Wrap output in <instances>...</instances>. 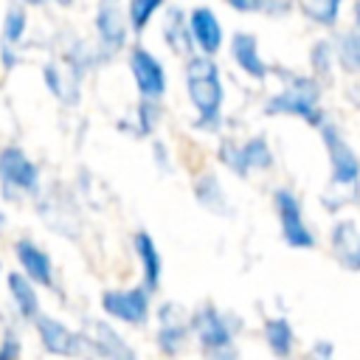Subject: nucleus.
<instances>
[{"label": "nucleus", "instance_id": "31", "mask_svg": "<svg viewBox=\"0 0 360 360\" xmlns=\"http://www.w3.org/2000/svg\"><path fill=\"white\" fill-rule=\"evenodd\" d=\"M217 160H219L228 172H233L236 177H248V169H245V160H242V143H236V141H231V138L219 141V146H217Z\"/></svg>", "mask_w": 360, "mask_h": 360}, {"label": "nucleus", "instance_id": "42", "mask_svg": "<svg viewBox=\"0 0 360 360\" xmlns=\"http://www.w3.org/2000/svg\"><path fill=\"white\" fill-rule=\"evenodd\" d=\"M84 360H98V357H90V354H87V357H84Z\"/></svg>", "mask_w": 360, "mask_h": 360}, {"label": "nucleus", "instance_id": "1", "mask_svg": "<svg viewBox=\"0 0 360 360\" xmlns=\"http://www.w3.org/2000/svg\"><path fill=\"white\" fill-rule=\"evenodd\" d=\"M321 141L329 160V186L323 188L321 202L326 205V211L338 214L340 208L360 202V158L349 146L340 127L332 121L321 127Z\"/></svg>", "mask_w": 360, "mask_h": 360}, {"label": "nucleus", "instance_id": "6", "mask_svg": "<svg viewBox=\"0 0 360 360\" xmlns=\"http://www.w3.org/2000/svg\"><path fill=\"white\" fill-rule=\"evenodd\" d=\"M273 211H276L284 245H290L295 250H312L318 245L312 228L304 219V205H301V200H298V194L292 188L281 186V188L273 191Z\"/></svg>", "mask_w": 360, "mask_h": 360}, {"label": "nucleus", "instance_id": "3", "mask_svg": "<svg viewBox=\"0 0 360 360\" xmlns=\"http://www.w3.org/2000/svg\"><path fill=\"white\" fill-rule=\"evenodd\" d=\"M321 96H323V87L315 76L290 73L284 79V87L278 93H273L262 110H264V115H290V118H301L312 129H321L326 124Z\"/></svg>", "mask_w": 360, "mask_h": 360}, {"label": "nucleus", "instance_id": "21", "mask_svg": "<svg viewBox=\"0 0 360 360\" xmlns=\"http://www.w3.org/2000/svg\"><path fill=\"white\" fill-rule=\"evenodd\" d=\"M194 200L200 208H205L214 217H228L231 214V200L219 183V177L214 172H202L194 180Z\"/></svg>", "mask_w": 360, "mask_h": 360}, {"label": "nucleus", "instance_id": "23", "mask_svg": "<svg viewBox=\"0 0 360 360\" xmlns=\"http://www.w3.org/2000/svg\"><path fill=\"white\" fill-rule=\"evenodd\" d=\"M262 332H264V343H267V349H270V354L276 360H290L292 357V352H295V329L284 315L267 318Z\"/></svg>", "mask_w": 360, "mask_h": 360}, {"label": "nucleus", "instance_id": "39", "mask_svg": "<svg viewBox=\"0 0 360 360\" xmlns=\"http://www.w3.org/2000/svg\"><path fill=\"white\" fill-rule=\"evenodd\" d=\"M20 3H25V6H45L48 0H20Z\"/></svg>", "mask_w": 360, "mask_h": 360}, {"label": "nucleus", "instance_id": "14", "mask_svg": "<svg viewBox=\"0 0 360 360\" xmlns=\"http://www.w3.org/2000/svg\"><path fill=\"white\" fill-rule=\"evenodd\" d=\"M329 248L338 264L349 273H360V222L346 217L338 219L329 231Z\"/></svg>", "mask_w": 360, "mask_h": 360}, {"label": "nucleus", "instance_id": "19", "mask_svg": "<svg viewBox=\"0 0 360 360\" xmlns=\"http://www.w3.org/2000/svg\"><path fill=\"white\" fill-rule=\"evenodd\" d=\"M132 250H135V259L141 262L143 287L155 292L160 287V278H163V259H160V250H158L155 239L146 231H135L132 233Z\"/></svg>", "mask_w": 360, "mask_h": 360}, {"label": "nucleus", "instance_id": "8", "mask_svg": "<svg viewBox=\"0 0 360 360\" xmlns=\"http://www.w3.org/2000/svg\"><path fill=\"white\" fill-rule=\"evenodd\" d=\"M101 312L110 321H121L127 326H143L152 315V290H146L143 284L104 290L101 292Z\"/></svg>", "mask_w": 360, "mask_h": 360}, {"label": "nucleus", "instance_id": "43", "mask_svg": "<svg viewBox=\"0 0 360 360\" xmlns=\"http://www.w3.org/2000/svg\"><path fill=\"white\" fill-rule=\"evenodd\" d=\"M0 270H3V262H0Z\"/></svg>", "mask_w": 360, "mask_h": 360}, {"label": "nucleus", "instance_id": "11", "mask_svg": "<svg viewBox=\"0 0 360 360\" xmlns=\"http://www.w3.org/2000/svg\"><path fill=\"white\" fill-rule=\"evenodd\" d=\"M127 62H129L135 90L146 98H163V93H166V68H163V62L143 45L129 48Z\"/></svg>", "mask_w": 360, "mask_h": 360}, {"label": "nucleus", "instance_id": "35", "mask_svg": "<svg viewBox=\"0 0 360 360\" xmlns=\"http://www.w3.org/2000/svg\"><path fill=\"white\" fill-rule=\"evenodd\" d=\"M152 160H155V166L160 172H172V158H169V149H166L163 141H155L152 143Z\"/></svg>", "mask_w": 360, "mask_h": 360}, {"label": "nucleus", "instance_id": "2", "mask_svg": "<svg viewBox=\"0 0 360 360\" xmlns=\"http://www.w3.org/2000/svg\"><path fill=\"white\" fill-rule=\"evenodd\" d=\"M186 93L194 107V129L217 132L222 127L225 87H222V73L214 56L194 53L186 59Z\"/></svg>", "mask_w": 360, "mask_h": 360}, {"label": "nucleus", "instance_id": "5", "mask_svg": "<svg viewBox=\"0 0 360 360\" xmlns=\"http://www.w3.org/2000/svg\"><path fill=\"white\" fill-rule=\"evenodd\" d=\"M39 166L31 160V155L17 146L8 143L0 149V191L6 200H22V197H37L39 188Z\"/></svg>", "mask_w": 360, "mask_h": 360}, {"label": "nucleus", "instance_id": "38", "mask_svg": "<svg viewBox=\"0 0 360 360\" xmlns=\"http://www.w3.org/2000/svg\"><path fill=\"white\" fill-rule=\"evenodd\" d=\"M352 25L360 31V0H354V11H352Z\"/></svg>", "mask_w": 360, "mask_h": 360}, {"label": "nucleus", "instance_id": "26", "mask_svg": "<svg viewBox=\"0 0 360 360\" xmlns=\"http://www.w3.org/2000/svg\"><path fill=\"white\" fill-rule=\"evenodd\" d=\"M242 160H245V169L248 174L250 172H267L273 169L276 158H273V149H270V141L267 135H250L248 141H242Z\"/></svg>", "mask_w": 360, "mask_h": 360}, {"label": "nucleus", "instance_id": "15", "mask_svg": "<svg viewBox=\"0 0 360 360\" xmlns=\"http://www.w3.org/2000/svg\"><path fill=\"white\" fill-rule=\"evenodd\" d=\"M188 25H191V37H194L197 53L217 56L219 48H222L225 31H222V22H219V17L214 14V8H208V6H194V8L188 11Z\"/></svg>", "mask_w": 360, "mask_h": 360}, {"label": "nucleus", "instance_id": "37", "mask_svg": "<svg viewBox=\"0 0 360 360\" xmlns=\"http://www.w3.org/2000/svg\"><path fill=\"white\" fill-rule=\"evenodd\" d=\"M349 98L354 101V107H360V79L352 84V90H349Z\"/></svg>", "mask_w": 360, "mask_h": 360}, {"label": "nucleus", "instance_id": "22", "mask_svg": "<svg viewBox=\"0 0 360 360\" xmlns=\"http://www.w3.org/2000/svg\"><path fill=\"white\" fill-rule=\"evenodd\" d=\"M8 295L14 301V309L22 321H37L42 315L37 284L25 273H8Z\"/></svg>", "mask_w": 360, "mask_h": 360}, {"label": "nucleus", "instance_id": "13", "mask_svg": "<svg viewBox=\"0 0 360 360\" xmlns=\"http://www.w3.org/2000/svg\"><path fill=\"white\" fill-rule=\"evenodd\" d=\"M90 354L98 360H138L132 343L110 323V321H87Z\"/></svg>", "mask_w": 360, "mask_h": 360}, {"label": "nucleus", "instance_id": "36", "mask_svg": "<svg viewBox=\"0 0 360 360\" xmlns=\"http://www.w3.org/2000/svg\"><path fill=\"white\" fill-rule=\"evenodd\" d=\"M222 3L231 6L239 14H256V11H262V0H222Z\"/></svg>", "mask_w": 360, "mask_h": 360}, {"label": "nucleus", "instance_id": "7", "mask_svg": "<svg viewBox=\"0 0 360 360\" xmlns=\"http://www.w3.org/2000/svg\"><path fill=\"white\" fill-rule=\"evenodd\" d=\"M39 346L51 354V357H62V360H84L90 354V338L87 332H76L68 323H62L53 315H39L34 321Z\"/></svg>", "mask_w": 360, "mask_h": 360}, {"label": "nucleus", "instance_id": "12", "mask_svg": "<svg viewBox=\"0 0 360 360\" xmlns=\"http://www.w3.org/2000/svg\"><path fill=\"white\" fill-rule=\"evenodd\" d=\"M37 214L56 233L76 239V233H79V217H76V205L68 200L65 191H45V194L39 191L37 194Z\"/></svg>", "mask_w": 360, "mask_h": 360}, {"label": "nucleus", "instance_id": "33", "mask_svg": "<svg viewBox=\"0 0 360 360\" xmlns=\"http://www.w3.org/2000/svg\"><path fill=\"white\" fill-rule=\"evenodd\" d=\"M335 357V343L332 340H315L309 349H307V360H332Z\"/></svg>", "mask_w": 360, "mask_h": 360}, {"label": "nucleus", "instance_id": "10", "mask_svg": "<svg viewBox=\"0 0 360 360\" xmlns=\"http://www.w3.org/2000/svg\"><path fill=\"white\" fill-rule=\"evenodd\" d=\"M188 338H191V312H186L177 301H163L158 307V332H155V343L160 354L180 357Z\"/></svg>", "mask_w": 360, "mask_h": 360}, {"label": "nucleus", "instance_id": "18", "mask_svg": "<svg viewBox=\"0 0 360 360\" xmlns=\"http://www.w3.org/2000/svg\"><path fill=\"white\" fill-rule=\"evenodd\" d=\"M160 31H163V42L169 45V51H174L177 56L188 59L194 56L197 45H194V37H191V25H188V14L177 6L166 8L163 14V22H160Z\"/></svg>", "mask_w": 360, "mask_h": 360}, {"label": "nucleus", "instance_id": "20", "mask_svg": "<svg viewBox=\"0 0 360 360\" xmlns=\"http://www.w3.org/2000/svg\"><path fill=\"white\" fill-rule=\"evenodd\" d=\"M160 118H163L160 98L141 96V101L135 104V110L129 112V118H121L118 121V129L127 132V135H132V138H149V135H155Z\"/></svg>", "mask_w": 360, "mask_h": 360}, {"label": "nucleus", "instance_id": "29", "mask_svg": "<svg viewBox=\"0 0 360 360\" xmlns=\"http://www.w3.org/2000/svg\"><path fill=\"white\" fill-rule=\"evenodd\" d=\"M335 65H338L335 39H329V37L315 39L312 48H309V68H312V76H315L318 82H329Z\"/></svg>", "mask_w": 360, "mask_h": 360}, {"label": "nucleus", "instance_id": "4", "mask_svg": "<svg viewBox=\"0 0 360 360\" xmlns=\"http://www.w3.org/2000/svg\"><path fill=\"white\" fill-rule=\"evenodd\" d=\"M236 332L239 318L217 309L214 304H200L191 312V335L197 338L205 360H239Z\"/></svg>", "mask_w": 360, "mask_h": 360}, {"label": "nucleus", "instance_id": "41", "mask_svg": "<svg viewBox=\"0 0 360 360\" xmlns=\"http://www.w3.org/2000/svg\"><path fill=\"white\" fill-rule=\"evenodd\" d=\"M6 225V214H3V208H0V228Z\"/></svg>", "mask_w": 360, "mask_h": 360}, {"label": "nucleus", "instance_id": "27", "mask_svg": "<svg viewBox=\"0 0 360 360\" xmlns=\"http://www.w3.org/2000/svg\"><path fill=\"white\" fill-rule=\"evenodd\" d=\"M335 53H338L340 70H346L352 76L360 73V31L354 25L335 37Z\"/></svg>", "mask_w": 360, "mask_h": 360}, {"label": "nucleus", "instance_id": "40", "mask_svg": "<svg viewBox=\"0 0 360 360\" xmlns=\"http://www.w3.org/2000/svg\"><path fill=\"white\" fill-rule=\"evenodd\" d=\"M53 3H56V6H62V8H68V6H73L76 0H53Z\"/></svg>", "mask_w": 360, "mask_h": 360}, {"label": "nucleus", "instance_id": "28", "mask_svg": "<svg viewBox=\"0 0 360 360\" xmlns=\"http://www.w3.org/2000/svg\"><path fill=\"white\" fill-rule=\"evenodd\" d=\"M343 3L346 0H298V8L309 22H315L321 28H335L340 20Z\"/></svg>", "mask_w": 360, "mask_h": 360}, {"label": "nucleus", "instance_id": "16", "mask_svg": "<svg viewBox=\"0 0 360 360\" xmlns=\"http://www.w3.org/2000/svg\"><path fill=\"white\" fill-rule=\"evenodd\" d=\"M14 256L20 262V270L39 287H53V262L45 248H39L34 239H17Z\"/></svg>", "mask_w": 360, "mask_h": 360}, {"label": "nucleus", "instance_id": "9", "mask_svg": "<svg viewBox=\"0 0 360 360\" xmlns=\"http://www.w3.org/2000/svg\"><path fill=\"white\" fill-rule=\"evenodd\" d=\"M93 25H96V42L107 59H112L127 48V37L132 25H129L127 6H121V0H98Z\"/></svg>", "mask_w": 360, "mask_h": 360}, {"label": "nucleus", "instance_id": "30", "mask_svg": "<svg viewBox=\"0 0 360 360\" xmlns=\"http://www.w3.org/2000/svg\"><path fill=\"white\" fill-rule=\"evenodd\" d=\"M163 6H166V0H127V14H129L132 31L141 34Z\"/></svg>", "mask_w": 360, "mask_h": 360}, {"label": "nucleus", "instance_id": "34", "mask_svg": "<svg viewBox=\"0 0 360 360\" xmlns=\"http://www.w3.org/2000/svg\"><path fill=\"white\" fill-rule=\"evenodd\" d=\"M292 6H298V0H262V11L267 17H284L292 11Z\"/></svg>", "mask_w": 360, "mask_h": 360}, {"label": "nucleus", "instance_id": "32", "mask_svg": "<svg viewBox=\"0 0 360 360\" xmlns=\"http://www.w3.org/2000/svg\"><path fill=\"white\" fill-rule=\"evenodd\" d=\"M22 357V340L14 329H6L0 338V360H20Z\"/></svg>", "mask_w": 360, "mask_h": 360}, {"label": "nucleus", "instance_id": "24", "mask_svg": "<svg viewBox=\"0 0 360 360\" xmlns=\"http://www.w3.org/2000/svg\"><path fill=\"white\" fill-rule=\"evenodd\" d=\"M42 82H45L48 93H51L53 98H59L62 104H76V101H79L82 84H76V82L68 76L65 65H59V62H45V65H42Z\"/></svg>", "mask_w": 360, "mask_h": 360}, {"label": "nucleus", "instance_id": "25", "mask_svg": "<svg viewBox=\"0 0 360 360\" xmlns=\"http://www.w3.org/2000/svg\"><path fill=\"white\" fill-rule=\"evenodd\" d=\"M28 34V11L25 3H11L3 14V25H0V45L6 48H20L22 39Z\"/></svg>", "mask_w": 360, "mask_h": 360}, {"label": "nucleus", "instance_id": "17", "mask_svg": "<svg viewBox=\"0 0 360 360\" xmlns=\"http://www.w3.org/2000/svg\"><path fill=\"white\" fill-rule=\"evenodd\" d=\"M231 59L236 62V68L245 73V76H250L253 82H264L267 79V73H270V65L262 59V53H259V39H256V34H250V31H236L233 37H231Z\"/></svg>", "mask_w": 360, "mask_h": 360}]
</instances>
